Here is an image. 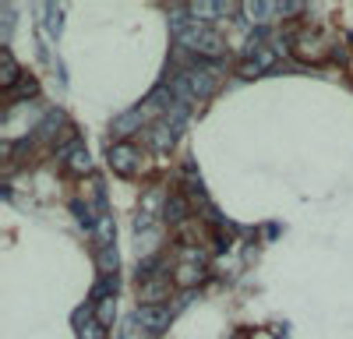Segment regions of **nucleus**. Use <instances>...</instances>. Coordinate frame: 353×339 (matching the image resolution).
<instances>
[{"mask_svg":"<svg viewBox=\"0 0 353 339\" xmlns=\"http://www.w3.org/2000/svg\"><path fill=\"white\" fill-rule=\"evenodd\" d=\"M113 234H117V230H113L110 219H99V223H96V237H99L103 247H113Z\"/></svg>","mask_w":353,"mask_h":339,"instance_id":"nucleus-22","label":"nucleus"},{"mask_svg":"<svg viewBox=\"0 0 353 339\" xmlns=\"http://www.w3.org/2000/svg\"><path fill=\"white\" fill-rule=\"evenodd\" d=\"M170 294H173V276L163 272V276H152L138 282V304H170Z\"/></svg>","mask_w":353,"mask_h":339,"instance_id":"nucleus-6","label":"nucleus"},{"mask_svg":"<svg viewBox=\"0 0 353 339\" xmlns=\"http://www.w3.org/2000/svg\"><path fill=\"white\" fill-rule=\"evenodd\" d=\"M78 336L81 339H106V325H99L92 318V311H85V315H78Z\"/></svg>","mask_w":353,"mask_h":339,"instance_id":"nucleus-17","label":"nucleus"},{"mask_svg":"<svg viewBox=\"0 0 353 339\" xmlns=\"http://www.w3.org/2000/svg\"><path fill=\"white\" fill-rule=\"evenodd\" d=\"M106 163H110L113 174H121V177H131V174H138V170H145L141 166L145 156H141V149L134 145V141H113V145L106 149Z\"/></svg>","mask_w":353,"mask_h":339,"instance_id":"nucleus-5","label":"nucleus"},{"mask_svg":"<svg viewBox=\"0 0 353 339\" xmlns=\"http://www.w3.org/2000/svg\"><path fill=\"white\" fill-rule=\"evenodd\" d=\"M241 14H248L254 25H261L265 18L272 14V4H254V0H251V4H241Z\"/></svg>","mask_w":353,"mask_h":339,"instance_id":"nucleus-21","label":"nucleus"},{"mask_svg":"<svg viewBox=\"0 0 353 339\" xmlns=\"http://www.w3.org/2000/svg\"><path fill=\"white\" fill-rule=\"evenodd\" d=\"M61 163H64L68 174H74V177H88V174H92V156H88V149L81 145V141H71V145L61 149Z\"/></svg>","mask_w":353,"mask_h":339,"instance_id":"nucleus-8","label":"nucleus"},{"mask_svg":"<svg viewBox=\"0 0 353 339\" xmlns=\"http://www.w3.org/2000/svg\"><path fill=\"white\" fill-rule=\"evenodd\" d=\"M110 297H117V276H99V282L92 287V304L110 300Z\"/></svg>","mask_w":353,"mask_h":339,"instance_id":"nucleus-20","label":"nucleus"},{"mask_svg":"<svg viewBox=\"0 0 353 339\" xmlns=\"http://www.w3.org/2000/svg\"><path fill=\"white\" fill-rule=\"evenodd\" d=\"M251 339H272V336H269V332H254Z\"/></svg>","mask_w":353,"mask_h":339,"instance_id":"nucleus-24","label":"nucleus"},{"mask_svg":"<svg viewBox=\"0 0 353 339\" xmlns=\"http://www.w3.org/2000/svg\"><path fill=\"white\" fill-rule=\"evenodd\" d=\"M276 56H279V53L265 43V32H254V36L248 39L244 53H241L237 74H241V78H258V74H265V71L276 64Z\"/></svg>","mask_w":353,"mask_h":339,"instance_id":"nucleus-3","label":"nucleus"},{"mask_svg":"<svg viewBox=\"0 0 353 339\" xmlns=\"http://www.w3.org/2000/svg\"><path fill=\"white\" fill-rule=\"evenodd\" d=\"M198 25H205V21H212V18H230V14H237L241 8L237 4H188L184 8Z\"/></svg>","mask_w":353,"mask_h":339,"instance_id":"nucleus-13","label":"nucleus"},{"mask_svg":"<svg viewBox=\"0 0 353 339\" xmlns=\"http://www.w3.org/2000/svg\"><path fill=\"white\" fill-rule=\"evenodd\" d=\"M216 89H219V64L194 61L191 68L176 71V78H173V92L181 96V99H188V103H201V99H209Z\"/></svg>","mask_w":353,"mask_h":339,"instance_id":"nucleus-2","label":"nucleus"},{"mask_svg":"<svg viewBox=\"0 0 353 339\" xmlns=\"http://www.w3.org/2000/svg\"><path fill=\"white\" fill-rule=\"evenodd\" d=\"M145 141H149V149H156V152H170L173 141H176V127H170V117L149 124V131H145Z\"/></svg>","mask_w":353,"mask_h":339,"instance_id":"nucleus-11","label":"nucleus"},{"mask_svg":"<svg viewBox=\"0 0 353 339\" xmlns=\"http://www.w3.org/2000/svg\"><path fill=\"white\" fill-rule=\"evenodd\" d=\"M36 92H39V81H36L32 74H21V81L14 85V89L4 92V99H8L11 106H18V103H25V99H32Z\"/></svg>","mask_w":353,"mask_h":339,"instance_id":"nucleus-16","label":"nucleus"},{"mask_svg":"<svg viewBox=\"0 0 353 339\" xmlns=\"http://www.w3.org/2000/svg\"><path fill=\"white\" fill-rule=\"evenodd\" d=\"M170 237L176 240V247H198V244H205V226H201V219H188L181 226H173Z\"/></svg>","mask_w":353,"mask_h":339,"instance_id":"nucleus-12","label":"nucleus"},{"mask_svg":"<svg viewBox=\"0 0 353 339\" xmlns=\"http://www.w3.org/2000/svg\"><path fill=\"white\" fill-rule=\"evenodd\" d=\"M92 318L99 322V325H113V318H117V297H110V300H99L96 307H92Z\"/></svg>","mask_w":353,"mask_h":339,"instance_id":"nucleus-19","label":"nucleus"},{"mask_svg":"<svg viewBox=\"0 0 353 339\" xmlns=\"http://www.w3.org/2000/svg\"><path fill=\"white\" fill-rule=\"evenodd\" d=\"M290 50L297 53L304 64H321V61H329V56L336 53V46L329 43V36L318 32V28H301V32L293 36Z\"/></svg>","mask_w":353,"mask_h":339,"instance_id":"nucleus-4","label":"nucleus"},{"mask_svg":"<svg viewBox=\"0 0 353 339\" xmlns=\"http://www.w3.org/2000/svg\"><path fill=\"white\" fill-rule=\"evenodd\" d=\"M176 43H181V50L194 53L198 61H205V64H219L226 56V39L216 32L212 25H198V21L176 25Z\"/></svg>","mask_w":353,"mask_h":339,"instance_id":"nucleus-1","label":"nucleus"},{"mask_svg":"<svg viewBox=\"0 0 353 339\" xmlns=\"http://www.w3.org/2000/svg\"><path fill=\"white\" fill-rule=\"evenodd\" d=\"M21 81V68L14 64V56H11V50H0V89H14V85Z\"/></svg>","mask_w":353,"mask_h":339,"instance_id":"nucleus-15","label":"nucleus"},{"mask_svg":"<svg viewBox=\"0 0 353 339\" xmlns=\"http://www.w3.org/2000/svg\"><path fill=\"white\" fill-rule=\"evenodd\" d=\"M170 276H173V287L188 290V287H198V282L209 279V265H201V262H173Z\"/></svg>","mask_w":353,"mask_h":339,"instance_id":"nucleus-9","label":"nucleus"},{"mask_svg":"<svg viewBox=\"0 0 353 339\" xmlns=\"http://www.w3.org/2000/svg\"><path fill=\"white\" fill-rule=\"evenodd\" d=\"M96 265H99V276H117V265H121V258H117L113 247H99V251H96Z\"/></svg>","mask_w":353,"mask_h":339,"instance_id":"nucleus-18","label":"nucleus"},{"mask_svg":"<svg viewBox=\"0 0 353 339\" xmlns=\"http://www.w3.org/2000/svg\"><path fill=\"white\" fill-rule=\"evenodd\" d=\"M170 318H173V307L170 304H145V307H138L134 325H141L149 336H159L170 325Z\"/></svg>","mask_w":353,"mask_h":339,"instance_id":"nucleus-7","label":"nucleus"},{"mask_svg":"<svg viewBox=\"0 0 353 339\" xmlns=\"http://www.w3.org/2000/svg\"><path fill=\"white\" fill-rule=\"evenodd\" d=\"M141 127H145V113H141V106L121 113V117L113 121V134L121 138V141H128V134H134V131H141Z\"/></svg>","mask_w":353,"mask_h":339,"instance_id":"nucleus-14","label":"nucleus"},{"mask_svg":"<svg viewBox=\"0 0 353 339\" xmlns=\"http://www.w3.org/2000/svg\"><path fill=\"white\" fill-rule=\"evenodd\" d=\"M163 219L170 223V230H173V226H181V223H188V219H194L191 216V198L181 194V191L170 194L166 202H163Z\"/></svg>","mask_w":353,"mask_h":339,"instance_id":"nucleus-10","label":"nucleus"},{"mask_svg":"<svg viewBox=\"0 0 353 339\" xmlns=\"http://www.w3.org/2000/svg\"><path fill=\"white\" fill-rule=\"evenodd\" d=\"M301 11H304V4H272V14H283V18H293Z\"/></svg>","mask_w":353,"mask_h":339,"instance_id":"nucleus-23","label":"nucleus"}]
</instances>
